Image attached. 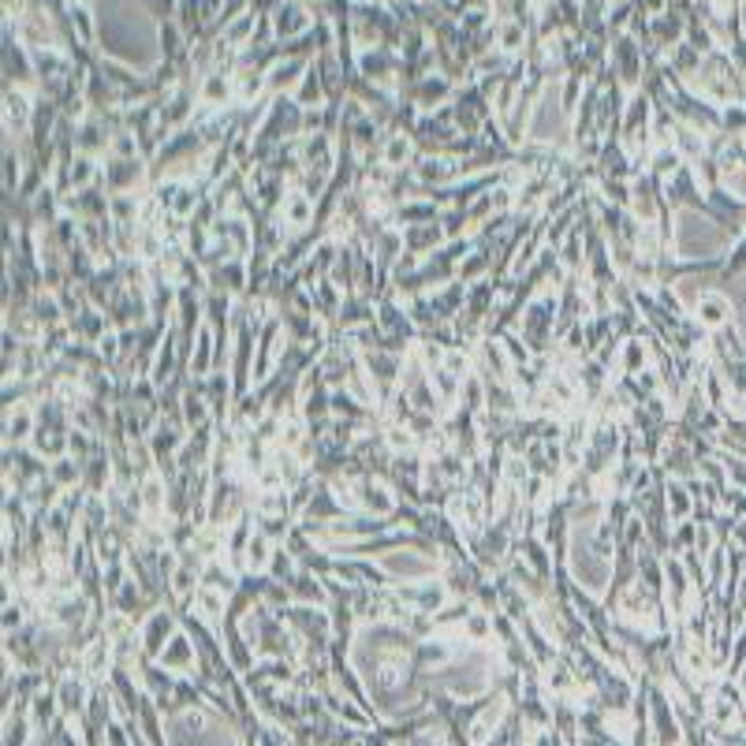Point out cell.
Returning <instances> with one entry per match:
<instances>
[{
  "mask_svg": "<svg viewBox=\"0 0 746 746\" xmlns=\"http://www.w3.org/2000/svg\"><path fill=\"white\" fill-rule=\"evenodd\" d=\"M698 317H702L705 325H720L728 317V302L720 299V295H709V299L698 302Z\"/></svg>",
  "mask_w": 746,
  "mask_h": 746,
  "instance_id": "6da1fadb",
  "label": "cell"
},
{
  "mask_svg": "<svg viewBox=\"0 0 746 746\" xmlns=\"http://www.w3.org/2000/svg\"><path fill=\"white\" fill-rule=\"evenodd\" d=\"M79 698H82V691H79L75 683H64L60 686V705L64 709H79Z\"/></svg>",
  "mask_w": 746,
  "mask_h": 746,
  "instance_id": "7a4b0ae2",
  "label": "cell"
}]
</instances>
